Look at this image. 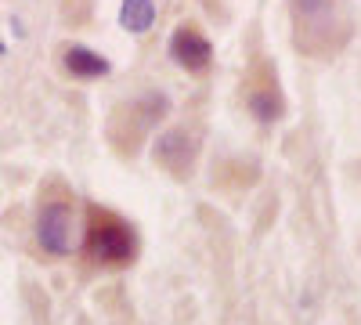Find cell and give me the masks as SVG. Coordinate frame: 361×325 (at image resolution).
Instances as JSON below:
<instances>
[{
	"label": "cell",
	"mask_w": 361,
	"mask_h": 325,
	"mask_svg": "<svg viewBox=\"0 0 361 325\" xmlns=\"http://www.w3.org/2000/svg\"><path fill=\"white\" fill-rule=\"evenodd\" d=\"M238 94H243L246 112L260 127H271V123H279L286 116V91H282V80H279V66L271 62L264 51H257L246 62Z\"/></svg>",
	"instance_id": "cell-5"
},
{
	"label": "cell",
	"mask_w": 361,
	"mask_h": 325,
	"mask_svg": "<svg viewBox=\"0 0 361 325\" xmlns=\"http://www.w3.org/2000/svg\"><path fill=\"white\" fill-rule=\"evenodd\" d=\"M90 18H94V0H62V22L87 25Z\"/></svg>",
	"instance_id": "cell-9"
},
{
	"label": "cell",
	"mask_w": 361,
	"mask_h": 325,
	"mask_svg": "<svg viewBox=\"0 0 361 325\" xmlns=\"http://www.w3.org/2000/svg\"><path fill=\"white\" fill-rule=\"evenodd\" d=\"M33 235L44 257L62 260L73 253L76 243V195L62 177H47L37 192V214H33Z\"/></svg>",
	"instance_id": "cell-3"
},
{
	"label": "cell",
	"mask_w": 361,
	"mask_h": 325,
	"mask_svg": "<svg viewBox=\"0 0 361 325\" xmlns=\"http://www.w3.org/2000/svg\"><path fill=\"white\" fill-rule=\"evenodd\" d=\"M170 54L188 76H206L209 69H214V44H209L206 29L199 22H192V18H185L173 29Z\"/></svg>",
	"instance_id": "cell-7"
},
{
	"label": "cell",
	"mask_w": 361,
	"mask_h": 325,
	"mask_svg": "<svg viewBox=\"0 0 361 325\" xmlns=\"http://www.w3.org/2000/svg\"><path fill=\"white\" fill-rule=\"evenodd\" d=\"M286 4H289L293 44L300 54L329 62L350 44L354 22L347 0H286Z\"/></svg>",
	"instance_id": "cell-1"
},
{
	"label": "cell",
	"mask_w": 361,
	"mask_h": 325,
	"mask_svg": "<svg viewBox=\"0 0 361 325\" xmlns=\"http://www.w3.org/2000/svg\"><path fill=\"white\" fill-rule=\"evenodd\" d=\"M141 239L134 224L109 210V206L98 202H87V214H83V246H80V260H83V271H123L137 260Z\"/></svg>",
	"instance_id": "cell-2"
},
{
	"label": "cell",
	"mask_w": 361,
	"mask_h": 325,
	"mask_svg": "<svg viewBox=\"0 0 361 325\" xmlns=\"http://www.w3.org/2000/svg\"><path fill=\"white\" fill-rule=\"evenodd\" d=\"M199 156H202V123L199 120H180V123L166 127L156 137V149H152L156 166L166 170L173 181H188Z\"/></svg>",
	"instance_id": "cell-6"
},
{
	"label": "cell",
	"mask_w": 361,
	"mask_h": 325,
	"mask_svg": "<svg viewBox=\"0 0 361 325\" xmlns=\"http://www.w3.org/2000/svg\"><path fill=\"white\" fill-rule=\"evenodd\" d=\"M166 112H170V102L159 91H148V94H137L130 102H119L109 112V123H105L109 149L119 159H134L145 149V141L152 137V130L163 123Z\"/></svg>",
	"instance_id": "cell-4"
},
{
	"label": "cell",
	"mask_w": 361,
	"mask_h": 325,
	"mask_svg": "<svg viewBox=\"0 0 361 325\" xmlns=\"http://www.w3.org/2000/svg\"><path fill=\"white\" fill-rule=\"evenodd\" d=\"M58 69L76 83H94L109 73V62L98 51H90L83 44H62L58 47Z\"/></svg>",
	"instance_id": "cell-8"
}]
</instances>
